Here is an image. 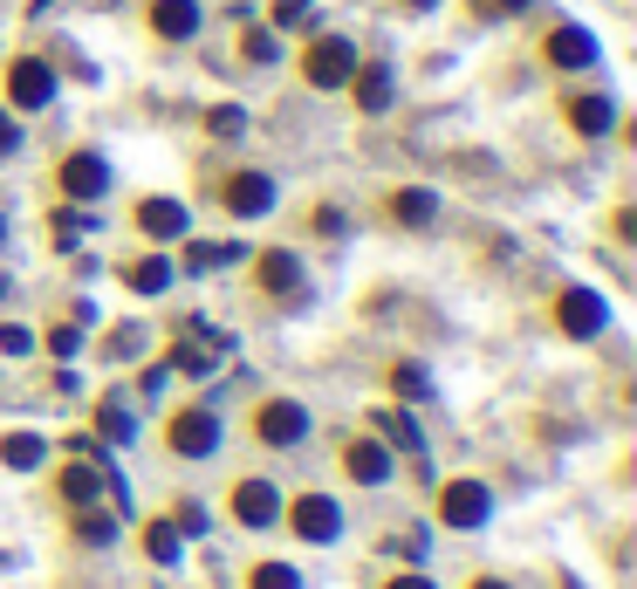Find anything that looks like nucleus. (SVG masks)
Listing matches in <instances>:
<instances>
[{"instance_id":"obj_1","label":"nucleus","mask_w":637,"mask_h":589,"mask_svg":"<svg viewBox=\"0 0 637 589\" xmlns=\"http://www.w3.org/2000/svg\"><path fill=\"white\" fill-rule=\"evenodd\" d=\"M253 295H268L274 309H309V268L295 247H261L253 254Z\"/></svg>"},{"instance_id":"obj_2","label":"nucleus","mask_w":637,"mask_h":589,"mask_svg":"<svg viewBox=\"0 0 637 589\" xmlns=\"http://www.w3.org/2000/svg\"><path fill=\"white\" fill-rule=\"evenodd\" d=\"M247 432H253V446H268V452H295V446H309L316 419H309V404H302V398H282V391H274V398L253 404Z\"/></svg>"},{"instance_id":"obj_3","label":"nucleus","mask_w":637,"mask_h":589,"mask_svg":"<svg viewBox=\"0 0 637 589\" xmlns=\"http://www.w3.org/2000/svg\"><path fill=\"white\" fill-rule=\"evenodd\" d=\"M226 439V419L213 412V404H178V412L165 419V452L172 459H213Z\"/></svg>"},{"instance_id":"obj_4","label":"nucleus","mask_w":637,"mask_h":589,"mask_svg":"<svg viewBox=\"0 0 637 589\" xmlns=\"http://www.w3.org/2000/svg\"><path fill=\"white\" fill-rule=\"evenodd\" d=\"M555 329H563L569 343H597L610 329V295L590 288V281H569V288L555 295Z\"/></svg>"},{"instance_id":"obj_5","label":"nucleus","mask_w":637,"mask_h":589,"mask_svg":"<svg viewBox=\"0 0 637 589\" xmlns=\"http://www.w3.org/2000/svg\"><path fill=\"white\" fill-rule=\"evenodd\" d=\"M226 515H234V528H247V534L282 528V486H274L268 473H240L234 486H226Z\"/></svg>"},{"instance_id":"obj_6","label":"nucleus","mask_w":637,"mask_h":589,"mask_svg":"<svg viewBox=\"0 0 637 589\" xmlns=\"http://www.w3.org/2000/svg\"><path fill=\"white\" fill-rule=\"evenodd\" d=\"M487 521H494V486H487V480L460 473V480H446V486H439V528L473 534V528H487Z\"/></svg>"},{"instance_id":"obj_7","label":"nucleus","mask_w":637,"mask_h":589,"mask_svg":"<svg viewBox=\"0 0 637 589\" xmlns=\"http://www.w3.org/2000/svg\"><path fill=\"white\" fill-rule=\"evenodd\" d=\"M282 528L309 549H329V542H343V507L329 494H295V500H282Z\"/></svg>"},{"instance_id":"obj_8","label":"nucleus","mask_w":637,"mask_h":589,"mask_svg":"<svg viewBox=\"0 0 637 589\" xmlns=\"http://www.w3.org/2000/svg\"><path fill=\"white\" fill-rule=\"evenodd\" d=\"M56 62H42V56H14L8 62V110L14 117H35V110H48L56 104Z\"/></svg>"},{"instance_id":"obj_9","label":"nucleus","mask_w":637,"mask_h":589,"mask_svg":"<svg viewBox=\"0 0 637 589\" xmlns=\"http://www.w3.org/2000/svg\"><path fill=\"white\" fill-rule=\"evenodd\" d=\"M356 62H364V56H356L350 35H316L309 56H302V83H309V90H343Z\"/></svg>"},{"instance_id":"obj_10","label":"nucleus","mask_w":637,"mask_h":589,"mask_svg":"<svg viewBox=\"0 0 637 589\" xmlns=\"http://www.w3.org/2000/svg\"><path fill=\"white\" fill-rule=\"evenodd\" d=\"M56 186L69 207H96V199L110 192V158L104 151H69V158L56 165Z\"/></svg>"},{"instance_id":"obj_11","label":"nucleus","mask_w":637,"mask_h":589,"mask_svg":"<svg viewBox=\"0 0 637 589\" xmlns=\"http://www.w3.org/2000/svg\"><path fill=\"white\" fill-rule=\"evenodd\" d=\"M343 480L350 486H391L398 480V452L377 439V432H356V439H343Z\"/></svg>"},{"instance_id":"obj_12","label":"nucleus","mask_w":637,"mask_h":589,"mask_svg":"<svg viewBox=\"0 0 637 589\" xmlns=\"http://www.w3.org/2000/svg\"><path fill=\"white\" fill-rule=\"evenodd\" d=\"M220 207L234 220H268L274 207H282V186H274V172H234L220 186Z\"/></svg>"},{"instance_id":"obj_13","label":"nucleus","mask_w":637,"mask_h":589,"mask_svg":"<svg viewBox=\"0 0 637 589\" xmlns=\"http://www.w3.org/2000/svg\"><path fill=\"white\" fill-rule=\"evenodd\" d=\"M131 226L151 240V247H165V240H186L192 234V213H186V199H165V192H151L131 207Z\"/></svg>"},{"instance_id":"obj_14","label":"nucleus","mask_w":637,"mask_h":589,"mask_svg":"<svg viewBox=\"0 0 637 589\" xmlns=\"http://www.w3.org/2000/svg\"><path fill=\"white\" fill-rule=\"evenodd\" d=\"M110 473L117 467H96V459H62V473H56L62 507H96V500L110 494Z\"/></svg>"},{"instance_id":"obj_15","label":"nucleus","mask_w":637,"mask_h":589,"mask_svg":"<svg viewBox=\"0 0 637 589\" xmlns=\"http://www.w3.org/2000/svg\"><path fill=\"white\" fill-rule=\"evenodd\" d=\"M370 432L385 439L398 459H418L425 452V432H418V419H412V404H377L370 412Z\"/></svg>"},{"instance_id":"obj_16","label":"nucleus","mask_w":637,"mask_h":589,"mask_svg":"<svg viewBox=\"0 0 637 589\" xmlns=\"http://www.w3.org/2000/svg\"><path fill=\"white\" fill-rule=\"evenodd\" d=\"M542 56H548V69L576 75V69H590V62H597V35H590V28H576V21H563V28H548Z\"/></svg>"},{"instance_id":"obj_17","label":"nucleus","mask_w":637,"mask_h":589,"mask_svg":"<svg viewBox=\"0 0 637 589\" xmlns=\"http://www.w3.org/2000/svg\"><path fill=\"white\" fill-rule=\"evenodd\" d=\"M90 432L104 446H138V412H131V398L123 391H104L96 398V412H90Z\"/></svg>"},{"instance_id":"obj_18","label":"nucleus","mask_w":637,"mask_h":589,"mask_svg":"<svg viewBox=\"0 0 637 589\" xmlns=\"http://www.w3.org/2000/svg\"><path fill=\"white\" fill-rule=\"evenodd\" d=\"M343 90L356 96V110H364V117H385V110H391V96H398V83H391V69H385V62H356Z\"/></svg>"},{"instance_id":"obj_19","label":"nucleus","mask_w":637,"mask_h":589,"mask_svg":"<svg viewBox=\"0 0 637 589\" xmlns=\"http://www.w3.org/2000/svg\"><path fill=\"white\" fill-rule=\"evenodd\" d=\"M207 28V8L199 0H151V35L158 42H192Z\"/></svg>"},{"instance_id":"obj_20","label":"nucleus","mask_w":637,"mask_h":589,"mask_svg":"<svg viewBox=\"0 0 637 589\" xmlns=\"http://www.w3.org/2000/svg\"><path fill=\"white\" fill-rule=\"evenodd\" d=\"M569 131H576V138H610V131H617V104H610L603 90L569 96Z\"/></svg>"},{"instance_id":"obj_21","label":"nucleus","mask_w":637,"mask_h":589,"mask_svg":"<svg viewBox=\"0 0 637 589\" xmlns=\"http://www.w3.org/2000/svg\"><path fill=\"white\" fill-rule=\"evenodd\" d=\"M117 281H123L131 295H165L172 281H178V268L165 261V254H131V261L117 268Z\"/></svg>"},{"instance_id":"obj_22","label":"nucleus","mask_w":637,"mask_h":589,"mask_svg":"<svg viewBox=\"0 0 637 589\" xmlns=\"http://www.w3.org/2000/svg\"><path fill=\"white\" fill-rule=\"evenodd\" d=\"M123 534V515H104V507H69V542L75 549H110Z\"/></svg>"},{"instance_id":"obj_23","label":"nucleus","mask_w":637,"mask_h":589,"mask_svg":"<svg viewBox=\"0 0 637 589\" xmlns=\"http://www.w3.org/2000/svg\"><path fill=\"white\" fill-rule=\"evenodd\" d=\"M138 549H144L151 569H178V555H186V534H178L165 515H151V521L138 528Z\"/></svg>"},{"instance_id":"obj_24","label":"nucleus","mask_w":637,"mask_h":589,"mask_svg":"<svg viewBox=\"0 0 637 589\" xmlns=\"http://www.w3.org/2000/svg\"><path fill=\"white\" fill-rule=\"evenodd\" d=\"M385 213H391L398 226H412V234H418V226L439 220V192H432V186H398V192L385 199Z\"/></svg>"},{"instance_id":"obj_25","label":"nucleus","mask_w":637,"mask_h":589,"mask_svg":"<svg viewBox=\"0 0 637 589\" xmlns=\"http://www.w3.org/2000/svg\"><path fill=\"white\" fill-rule=\"evenodd\" d=\"M0 467H8V473L48 467V439H42V432H8V439H0Z\"/></svg>"},{"instance_id":"obj_26","label":"nucleus","mask_w":637,"mask_h":589,"mask_svg":"<svg viewBox=\"0 0 637 589\" xmlns=\"http://www.w3.org/2000/svg\"><path fill=\"white\" fill-rule=\"evenodd\" d=\"M165 521L186 534V542H207V534H213V507H207V500H192V494H178V500L165 507Z\"/></svg>"},{"instance_id":"obj_27","label":"nucleus","mask_w":637,"mask_h":589,"mask_svg":"<svg viewBox=\"0 0 637 589\" xmlns=\"http://www.w3.org/2000/svg\"><path fill=\"white\" fill-rule=\"evenodd\" d=\"M48 234H56V254H75L83 234H90V207H69V199H62V207L48 213Z\"/></svg>"},{"instance_id":"obj_28","label":"nucleus","mask_w":637,"mask_h":589,"mask_svg":"<svg viewBox=\"0 0 637 589\" xmlns=\"http://www.w3.org/2000/svg\"><path fill=\"white\" fill-rule=\"evenodd\" d=\"M240 589H309V576H302L295 562H253L240 576Z\"/></svg>"},{"instance_id":"obj_29","label":"nucleus","mask_w":637,"mask_h":589,"mask_svg":"<svg viewBox=\"0 0 637 589\" xmlns=\"http://www.w3.org/2000/svg\"><path fill=\"white\" fill-rule=\"evenodd\" d=\"M391 398H398V404H425V398H432V370L412 364V356H404V364H391Z\"/></svg>"},{"instance_id":"obj_30","label":"nucleus","mask_w":637,"mask_h":589,"mask_svg":"<svg viewBox=\"0 0 637 589\" xmlns=\"http://www.w3.org/2000/svg\"><path fill=\"white\" fill-rule=\"evenodd\" d=\"M207 131H213V138H226V144L247 138V110H240V104H213V110H207Z\"/></svg>"},{"instance_id":"obj_31","label":"nucleus","mask_w":637,"mask_h":589,"mask_svg":"<svg viewBox=\"0 0 637 589\" xmlns=\"http://www.w3.org/2000/svg\"><path fill=\"white\" fill-rule=\"evenodd\" d=\"M42 343H48V356H62V364H69V356H83V322H56Z\"/></svg>"},{"instance_id":"obj_32","label":"nucleus","mask_w":637,"mask_h":589,"mask_svg":"<svg viewBox=\"0 0 637 589\" xmlns=\"http://www.w3.org/2000/svg\"><path fill=\"white\" fill-rule=\"evenodd\" d=\"M240 56H247V62H253V69H268V62H274V56H282V42H274V35H268V28H253V35H247V42H240Z\"/></svg>"},{"instance_id":"obj_33","label":"nucleus","mask_w":637,"mask_h":589,"mask_svg":"<svg viewBox=\"0 0 637 589\" xmlns=\"http://www.w3.org/2000/svg\"><path fill=\"white\" fill-rule=\"evenodd\" d=\"M309 226H316V240H343V234H350V213H343V207H316Z\"/></svg>"},{"instance_id":"obj_34","label":"nucleus","mask_w":637,"mask_h":589,"mask_svg":"<svg viewBox=\"0 0 637 589\" xmlns=\"http://www.w3.org/2000/svg\"><path fill=\"white\" fill-rule=\"evenodd\" d=\"M316 14V0H274V28H302Z\"/></svg>"},{"instance_id":"obj_35","label":"nucleus","mask_w":637,"mask_h":589,"mask_svg":"<svg viewBox=\"0 0 637 589\" xmlns=\"http://www.w3.org/2000/svg\"><path fill=\"white\" fill-rule=\"evenodd\" d=\"M165 384H172V370H165V356H158V364H144V370H138V398H158Z\"/></svg>"},{"instance_id":"obj_36","label":"nucleus","mask_w":637,"mask_h":589,"mask_svg":"<svg viewBox=\"0 0 637 589\" xmlns=\"http://www.w3.org/2000/svg\"><path fill=\"white\" fill-rule=\"evenodd\" d=\"M391 549H398L404 562H425V549H432V534H425V528H404V534H398Z\"/></svg>"},{"instance_id":"obj_37","label":"nucleus","mask_w":637,"mask_h":589,"mask_svg":"<svg viewBox=\"0 0 637 589\" xmlns=\"http://www.w3.org/2000/svg\"><path fill=\"white\" fill-rule=\"evenodd\" d=\"M0 350H8V356H28V350H35V329L8 322V329H0Z\"/></svg>"},{"instance_id":"obj_38","label":"nucleus","mask_w":637,"mask_h":589,"mask_svg":"<svg viewBox=\"0 0 637 589\" xmlns=\"http://www.w3.org/2000/svg\"><path fill=\"white\" fill-rule=\"evenodd\" d=\"M14 151H21V117L0 110V158H14Z\"/></svg>"},{"instance_id":"obj_39","label":"nucleus","mask_w":637,"mask_h":589,"mask_svg":"<svg viewBox=\"0 0 637 589\" xmlns=\"http://www.w3.org/2000/svg\"><path fill=\"white\" fill-rule=\"evenodd\" d=\"M385 589H439V582H432V576L418 569V562H412V569H398V576H385Z\"/></svg>"},{"instance_id":"obj_40","label":"nucleus","mask_w":637,"mask_h":589,"mask_svg":"<svg viewBox=\"0 0 637 589\" xmlns=\"http://www.w3.org/2000/svg\"><path fill=\"white\" fill-rule=\"evenodd\" d=\"M110 356H138V329H117V337H110Z\"/></svg>"},{"instance_id":"obj_41","label":"nucleus","mask_w":637,"mask_h":589,"mask_svg":"<svg viewBox=\"0 0 637 589\" xmlns=\"http://www.w3.org/2000/svg\"><path fill=\"white\" fill-rule=\"evenodd\" d=\"M534 0H494V14H528Z\"/></svg>"},{"instance_id":"obj_42","label":"nucleus","mask_w":637,"mask_h":589,"mask_svg":"<svg viewBox=\"0 0 637 589\" xmlns=\"http://www.w3.org/2000/svg\"><path fill=\"white\" fill-rule=\"evenodd\" d=\"M467 589H515V582H500V576H473Z\"/></svg>"},{"instance_id":"obj_43","label":"nucleus","mask_w":637,"mask_h":589,"mask_svg":"<svg viewBox=\"0 0 637 589\" xmlns=\"http://www.w3.org/2000/svg\"><path fill=\"white\" fill-rule=\"evenodd\" d=\"M404 8H418V14H425V8H432V0H404Z\"/></svg>"},{"instance_id":"obj_44","label":"nucleus","mask_w":637,"mask_h":589,"mask_svg":"<svg viewBox=\"0 0 637 589\" xmlns=\"http://www.w3.org/2000/svg\"><path fill=\"white\" fill-rule=\"evenodd\" d=\"M0 240H8V220H0Z\"/></svg>"}]
</instances>
